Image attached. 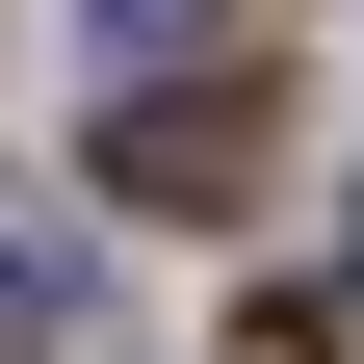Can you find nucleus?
I'll return each mask as SVG.
<instances>
[{
  "label": "nucleus",
  "instance_id": "obj_3",
  "mask_svg": "<svg viewBox=\"0 0 364 364\" xmlns=\"http://www.w3.org/2000/svg\"><path fill=\"white\" fill-rule=\"evenodd\" d=\"M78 26H105V78H208V26H235V0H78Z\"/></svg>",
  "mask_w": 364,
  "mask_h": 364
},
{
  "label": "nucleus",
  "instance_id": "obj_1",
  "mask_svg": "<svg viewBox=\"0 0 364 364\" xmlns=\"http://www.w3.org/2000/svg\"><path fill=\"white\" fill-rule=\"evenodd\" d=\"M260 182V78H105V208H235Z\"/></svg>",
  "mask_w": 364,
  "mask_h": 364
},
{
  "label": "nucleus",
  "instance_id": "obj_2",
  "mask_svg": "<svg viewBox=\"0 0 364 364\" xmlns=\"http://www.w3.org/2000/svg\"><path fill=\"white\" fill-rule=\"evenodd\" d=\"M78 312H105V260H78L53 208H0V338H78Z\"/></svg>",
  "mask_w": 364,
  "mask_h": 364
}]
</instances>
